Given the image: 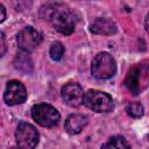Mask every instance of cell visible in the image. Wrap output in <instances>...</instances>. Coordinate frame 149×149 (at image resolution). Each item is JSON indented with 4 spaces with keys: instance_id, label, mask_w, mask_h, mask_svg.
Masks as SVG:
<instances>
[{
    "instance_id": "cell-5",
    "label": "cell",
    "mask_w": 149,
    "mask_h": 149,
    "mask_svg": "<svg viewBox=\"0 0 149 149\" xmlns=\"http://www.w3.org/2000/svg\"><path fill=\"white\" fill-rule=\"evenodd\" d=\"M31 118L44 128H52L58 125L61 115L58 111L49 104H36L31 107Z\"/></svg>"
},
{
    "instance_id": "cell-12",
    "label": "cell",
    "mask_w": 149,
    "mask_h": 149,
    "mask_svg": "<svg viewBox=\"0 0 149 149\" xmlns=\"http://www.w3.org/2000/svg\"><path fill=\"white\" fill-rule=\"evenodd\" d=\"M13 64H14V68L17 71L23 72V73H30L34 69L33 59H31L29 52H27L24 50H21L16 54Z\"/></svg>"
},
{
    "instance_id": "cell-9",
    "label": "cell",
    "mask_w": 149,
    "mask_h": 149,
    "mask_svg": "<svg viewBox=\"0 0 149 149\" xmlns=\"http://www.w3.org/2000/svg\"><path fill=\"white\" fill-rule=\"evenodd\" d=\"M84 91L77 83H68L61 90V95L66 105L71 107H79L84 104Z\"/></svg>"
},
{
    "instance_id": "cell-17",
    "label": "cell",
    "mask_w": 149,
    "mask_h": 149,
    "mask_svg": "<svg viewBox=\"0 0 149 149\" xmlns=\"http://www.w3.org/2000/svg\"><path fill=\"white\" fill-rule=\"evenodd\" d=\"M6 52V41H5V34L1 33V56H3Z\"/></svg>"
},
{
    "instance_id": "cell-14",
    "label": "cell",
    "mask_w": 149,
    "mask_h": 149,
    "mask_svg": "<svg viewBox=\"0 0 149 149\" xmlns=\"http://www.w3.org/2000/svg\"><path fill=\"white\" fill-rule=\"evenodd\" d=\"M126 112L128 113V115H130L132 118H141L144 113L143 106L140 102H128L126 105Z\"/></svg>"
},
{
    "instance_id": "cell-8",
    "label": "cell",
    "mask_w": 149,
    "mask_h": 149,
    "mask_svg": "<svg viewBox=\"0 0 149 149\" xmlns=\"http://www.w3.org/2000/svg\"><path fill=\"white\" fill-rule=\"evenodd\" d=\"M27 99V90L21 81L10 80L6 85V90L3 93V100L7 105L14 106L23 104Z\"/></svg>"
},
{
    "instance_id": "cell-7",
    "label": "cell",
    "mask_w": 149,
    "mask_h": 149,
    "mask_svg": "<svg viewBox=\"0 0 149 149\" xmlns=\"http://www.w3.org/2000/svg\"><path fill=\"white\" fill-rule=\"evenodd\" d=\"M16 41L21 50L31 52L40 45L42 41V35L33 27H24L19 31Z\"/></svg>"
},
{
    "instance_id": "cell-2",
    "label": "cell",
    "mask_w": 149,
    "mask_h": 149,
    "mask_svg": "<svg viewBox=\"0 0 149 149\" xmlns=\"http://www.w3.org/2000/svg\"><path fill=\"white\" fill-rule=\"evenodd\" d=\"M125 86L134 95L140 94L149 87V59L141 61L128 70L125 78Z\"/></svg>"
},
{
    "instance_id": "cell-20",
    "label": "cell",
    "mask_w": 149,
    "mask_h": 149,
    "mask_svg": "<svg viewBox=\"0 0 149 149\" xmlns=\"http://www.w3.org/2000/svg\"><path fill=\"white\" fill-rule=\"evenodd\" d=\"M147 139H148V141H149V135H148V136H147Z\"/></svg>"
},
{
    "instance_id": "cell-1",
    "label": "cell",
    "mask_w": 149,
    "mask_h": 149,
    "mask_svg": "<svg viewBox=\"0 0 149 149\" xmlns=\"http://www.w3.org/2000/svg\"><path fill=\"white\" fill-rule=\"evenodd\" d=\"M40 16L49 21L52 27L63 35H71L74 31L76 20L73 13L62 3H48L41 7Z\"/></svg>"
},
{
    "instance_id": "cell-16",
    "label": "cell",
    "mask_w": 149,
    "mask_h": 149,
    "mask_svg": "<svg viewBox=\"0 0 149 149\" xmlns=\"http://www.w3.org/2000/svg\"><path fill=\"white\" fill-rule=\"evenodd\" d=\"M13 6L19 12L29 10L31 7V0H13Z\"/></svg>"
},
{
    "instance_id": "cell-13",
    "label": "cell",
    "mask_w": 149,
    "mask_h": 149,
    "mask_svg": "<svg viewBox=\"0 0 149 149\" xmlns=\"http://www.w3.org/2000/svg\"><path fill=\"white\" fill-rule=\"evenodd\" d=\"M101 148H118V149H122V148H130V144L127 142V140L123 136L115 135V136H112L105 144H102Z\"/></svg>"
},
{
    "instance_id": "cell-6",
    "label": "cell",
    "mask_w": 149,
    "mask_h": 149,
    "mask_svg": "<svg viewBox=\"0 0 149 149\" xmlns=\"http://www.w3.org/2000/svg\"><path fill=\"white\" fill-rule=\"evenodd\" d=\"M15 140L20 148L31 149L37 146L40 135L33 125L28 122H20L15 130Z\"/></svg>"
},
{
    "instance_id": "cell-11",
    "label": "cell",
    "mask_w": 149,
    "mask_h": 149,
    "mask_svg": "<svg viewBox=\"0 0 149 149\" xmlns=\"http://www.w3.org/2000/svg\"><path fill=\"white\" fill-rule=\"evenodd\" d=\"M87 123H88V118L86 115H83V114H72V115H70L65 120L64 128H65V130L69 134L74 135V134H79L86 127Z\"/></svg>"
},
{
    "instance_id": "cell-19",
    "label": "cell",
    "mask_w": 149,
    "mask_h": 149,
    "mask_svg": "<svg viewBox=\"0 0 149 149\" xmlns=\"http://www.w3.org/2000/svg\"><path fill=\"white\" fill-rule=\"evenodd\" d=\"M144 27H146V30H147V33L149 34V13L147 14V16H146V20H144Z\"/></svg>"
},
{
    "instance_id": "cell-10",
    "label": "cell",
    "mask_w": 149,
    "mask_h": 149,
    "mask_svg": "<svg viewBox=\"0 0 149 149\" xmlns=\"http://www.w3.org/2000/svg\"><path fill=\"white\" fill-rule=\"evenodd\" d=\"M90 30L97 35H113L116 33V24L108 17H98L91 23Z\"/></svg>"
},
{
    "instance_id": "cell-3",
    "label": "cell",
    "mask_w": 149,
    "mask_h": 149,
    "mask_svg": "<svg viewBox=\"0 0 149 149\" xmlns=\"http://www.w3.org/2000/svg\"><path fill=\"white\" fill-rule=\"evenodd\" d=\"M116 72V63L113 56L106 51L94 56L91 64V73L98 79H108Z\"/></svg>"
},
{
    "instance_id": "cell-15",
    "label": "cell",
    "mask_w": 149,
    "mask_h": 149,
    "mask_svg": "<svg viewBox=\"0 0 149 149\" xmlns=\"http://www.w3.org/2000/svg\"><path fill=\"white\" fill-rule=\"evenodd\" d=\"M64 55V47L61 42H54L50 47V56L54 61H59Z\"/></svg>"
},
{
    "instance_id": "cell-4",
    "label": "cell",
    "mask_w": 149,
    "mask_h": 149,
    "mask_svg": "<svg viewBox=\"0 0 149 149\" xmlns=\"http://www.w3.org/2000/svg\"><path fill=\"white\" fill-rule=\"evenodd\" d=\"M84 105L97 113H109L114 108L112 97L102 91L88 90L84 94Z\"/></svg>"
},
{
    "instance_id": "cell-18",
    "label": "cell",
    "mask_w": 149,
    "mask_h": 149,
    "mask_svg": "<svg viewBox=\"0 0 149 149\" xmlns=\"http://www.w3.org/2000/svg\"><path fill=\"white\" fill-rule=\"evenodd\" d=\"M1 19H0V22H3L6 20V9H5V6L1 5Z\"/></svg>"
}]
</instances>
